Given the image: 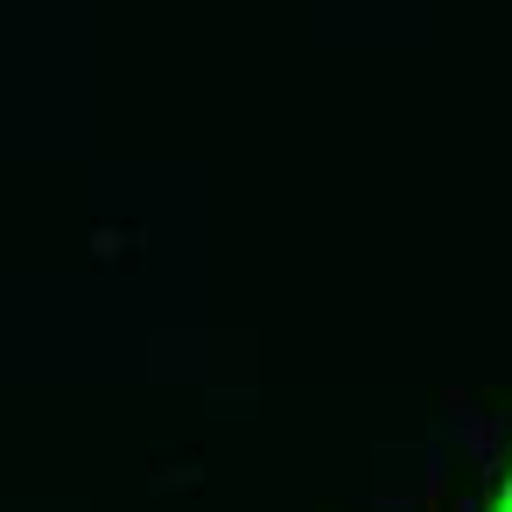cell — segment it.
Here are the masks:
<instances>
[{
	"label": "cell",
	"mask_w": 512,
	"mask_h": 512,
	"mask_svg": "<svg viewBox=\"0 0 512 512\" xmlns=\"http://www.w3.org/2000/svg\"><path fill=\"white\" fill-rule=\"evenodd\" d=\"M491 512H512V470H505V484H498V498H491Z\"/></svg>",
	"instance_id": "6da1fadb"
}]
</instances>
